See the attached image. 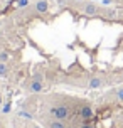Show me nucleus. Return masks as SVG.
Wrapping results in <instances>:
<instances>
[{
	"label": "nucleus",
	"mask_w": 123,
	"mask_h": 128,
	"mask_svg": "<svg viewBox=\"0 0 123 128\" xmlns=\"http://www.w3.org/2000/svg\"><path fill=\"white\" fill-rule=\"evenodd\" d=\"M47 128H68V126H66V123L61 122V120H51V122L47 123Z\"/></svg>",
	"instance_id": "0eeeda50"
},
{
	"label": "nucleus",
	"mask_w": 123,
	"mask_h": 128,
	"mask_svg": "<svg viewBox=\"0 0 123 128\" xmlns=\"http://www.w3.org/2000/svg\"><path fill=\"white\" fill-rule=\"evenodd\" d=\"M79 128H96V126H94L93 123H83V125H81Z\"/></svg>",
	"instance_id": "4468645a"
},
{
	"label": "nucleus",
	"mask_w": 123,
	"mask_h": 128,
	"mask_svg": "<svg viewBox=\"0 0 123 128\" xmlns=\"http://www.w3.org/2000/svg\"><path fill=\"white\" fill-rule=\"evenodd\" d=\"M0 90H2V88H0Z\"/></svg>",
	"instance_id": "6ab92c4d"
},
{
	"label": "nucleus",
	"mask_w": 123,
	"mask_h": 128,
	"mask_svg": "<svg viewBox=\"0 0 123 128\" xmlns=\"http://www.w3.org/2000/svg\"><path fill=\"white\" fill-rule=\"evenodd\" d=\"M103 86V79L101 78H91L90 83H88V88H91V90H96V88H101Z\"/></svg>",
	"instance_id": "39448f33"
},
{
	"label": "nucleus",
	"mask_w": 123,
	"mask_h": 128,
	"mask_svg": "<svg viewBox=\"0 0 123 128\" xmlns=\"http://www.w3.org/2000/svg\"><path fill=\"white\" fill-rule=\"evenodd\" d=\"M49 113L54 120H61V122H64L69 118V106L68 104H58V106H54V108L49 110Z\"/></svg>",
	"instance_id": "f257e3e1"
},
{
	"label": "nucleus",
	"mask_w": 123,
	"mask_h": 128,
	"mask_svg": "<svg viewBox=\"0 0 123 128\" xmlns=\"http://www.w3.org/2000/svg\"><path fill=\"white\" fill-rule=\"evenodd\" d=\"M0 128H2V126H0Z\"/></svg>",
	"instance_id": "aec40b11"
},
{
	"label": "nucleus",
	"mask_w": 123,
	"mask_h": 128,
	"mask_svg": "<svg viewBox=\"0 0 123 128\" xmlns=\"http://www.w3.org/2000/svg\"><path fill=\"white\" fill-rule=\"evenodd\" d=\"M0 76L7 78L8 76V68H7V62H0Z\"/></svg>",
	"instance_id": "6e6552de"
},
{
	"label": "nucleus",
	"mask_w": 123,
	"mask_h": 128,
	"mask_svg": "<svg viewBox=\"0 0 123 128\" xmlns=\"http://www.w3.org/2000/svg\"><path fill=\"white\" fill-rule=\"evenodd\" d=\"M68 128H74V126H68Z\"/></svg>",
	"instance_id": "a211bd4d"
},
{
	"label": "nucleus",
	"mask_w": 123,
	"mask_h": 128,
	"mask_svg": "<svg viewBox=\"0 0 123 128\" xmlns=\"http://www.w3.org/2000/svg\"><path fill=\"white\" fill-rule=\"evenodd\" d=\"M10 110H12V103L7 101L5 104H2V113H10Z\"/></svg>",
	"instance_id": "1a4fd4ad"
},
{
	"label": "nucleus",
	"mask_w": 123,
	"mask_h": 128,
	"mask_svg": "<svg viewBox=\"0 0 123 128\" xmlns=\"http://www.w3.org/2000/svg\"><path fill=\"white\" fill-rule=\"evenodd\" d=\"M101 4H103L104 7H108V5H111V4H113V0H101Z\"/></svg>",
	"instance_id": "2eb2a0df"
},
{
	"label": "nucleus",
	"mask_w": 123,
	"mask_h": 128,
	"mask_svg": "<svg viewBox=\"0 0 123 128\" xmlns=\"http://www.w3.org/2000/svg\"><path fill=\"white\" fill-rule=\"evenodd\" d=\"M29 91L30 93H40L42 91V81H30V84H29Z\"/></svg>",
	"instance_id": "423d86ee"
},
{
	"label": "nucleus",
	"mask_w": 123,
	"mask_h": 128,
	"mask_svg": "<svg viewBox=\"0 0 123 128\" xmlns=\"http://www.w3.org/2000/svg\"><path fill=\"white\" fill-rule=\"evenodd\" d=\"M30 4V0H17V5L20 7V8H24V7H27Z\"/></svg>",
	"instance_id": "ddd939ff"
},
{
	"label": "nucleus",
	"mask_w": 123,
	"mask_h": 128,
	"mask_svg": "<svg viewBox=\"0 0 123 128\" xmlns=\"http://www.w3.org/2000/svg\"><path fill=\"white\" fill-rule=\"evenodd\" d=\"M2 104H4V100H2V96H0V108H2Z\"/></svg>",
	"instance_id": "dca6fc26"
},
{
	"label": "nucleus",
	"mask_w": 123,
	"mask_h": 128,
	"mask_svg": "<svg viewBox=\"0 0 123 128\" xmlns=\"http://www.w3.org/2000/svg\"><path fill=\"white\" fill-rule=\"evenodd\" d=\"M7 61H8V52L2 51L0 52V62H7Z\"/></svg>",
	"instance_id": "f8f14e48"
},
{
	"label": "nucleus",
	"mask_w": 123,
	"mask_h": 128,
	"mask_svg": "<svg viewBox=\"0 0 123 128\" xmlns=\"http://www.w3.org/2000/svg\"><path fill=\"white\" fill-rule=\"evenodd\" d=\"M32 128H40V126H39V125H32Z\"/></svg>",
	"instance_id": "f3484780"
},
{
	"label": "nucleus",
	"mask_w": 123,
	"mask_h": 128,
	"mask_svg": "<svg viewBox=\"0 0 123 128\" xmlns=\"http://www.w3.org/2000/svg\"><path fill=\"white\" fill-rule=\"evenodd\" d=\"M79 116H81L83 123H91L93 122V116H94V110H93V106H90V104H83V106L79 108Z\"/></svg>",
	"instance_id": "7ed1b4c3"
},
{
	"label": "nucleus",
	"mask_w": 123,
	"mask_h": 128,
	"mask_svg": "<svg viewBox=\"0 0 123 128\" xmlns=\"http://www.w3.org/2000/svg\"><path fill=\"white\" fill-rule=\"evenodd\" d=\"M19 116L26 118V120H32V115H30L29 111H26V110H20V111H19Z\"/></svg>",
	"instance_id": "9d476101"
},
{
	"label": "nucleus",
	"mask_w": 123,
	"mask_h": 128,
	"mask_svg": "<svg viewBox=\"0 0 123 128\" xmlns=\"http://www.w3.org/2000/svg\"><path fill=\"white\" fill-rule=\"evenodd\" d=\"M47 10H49V2H47V0H37V2H36V12L46 14Z\"/></svg>",
	"instance_id": "20e7f679"
},
{
	"label": "nucleus",
	"mask_w": 123,
	"mask_h": 128,
	"mask_svg": "<svg viewBox=\"0 0 123 128\" xmlns=\"http://www.w3.org/2000/svg\"><path fill=\"white\" fill-rule=\"evenodd\" d=\"M115 96H116L118 101H122V103H123V88H118L116 93H115Z\"/></svg>",
	"instance_id": "9b49d317"
},
{
	"label": "nucleus",
	"mask_w": 123,
	"mask_h": 128,
	"mask_svg": "<svg viewBox=\"0 0 123 128\" xmlns=\"http://www.w3.org/2000/svg\"><path fill=\"white\" fill-rule=\"evenodd\" d=\"M78 7L86 15H100L101 14V8L94 2H78Z\"/></svg>",
	"instance_id": "f03ea898"
}]
</instances>
